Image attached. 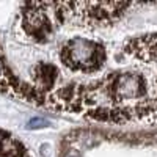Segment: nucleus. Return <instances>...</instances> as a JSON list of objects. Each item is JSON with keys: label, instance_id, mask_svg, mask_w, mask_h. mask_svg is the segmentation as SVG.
Wrapping results in <instances>:
<instances>
[{"label": "nucleus", "instance_id": "obj_1", "mask_svg": "<svg viewBox=\"0 0 157 157\" xmlns=\"http://www.w3.org/2000/svg\"><path fill=\"white\" fill-rule=\"evenodd\" d=\"M60 60L72 72L94 74L107 61V52L102 43L82 36L69 38L60 50Z\"/></svg>", "mask_w": 157, "mask_h": 157}, {"label": "nucleus", "instance_id": "obj_2", "mask_svg": "<svg viewBox=\"0 0 157 157\" xmlns=\"http://www.w3.org/2000/svg\"><path fill=\"white\" fill-rule=\"evenodd\" d=\"M49 126H50V121L46 120V118H33L27 124L29 129H41V127H49Z\"/></svg>", "mask_w": 157, "mask_h": 157}, {"label": "nucleus", "instance_id": "obj_3", "mask_svg": "<svg viewBox=\"0 0 157 157\" xmlns=\"http://www.w3.org/2000/svg\"><path fill=\"white\" fill-rule=\"evenodd\" d=\"M66 157H78V155H77V154H68Z\"/></svg>", "mask_w": 157, "mask_h": 157}]
</instances>
